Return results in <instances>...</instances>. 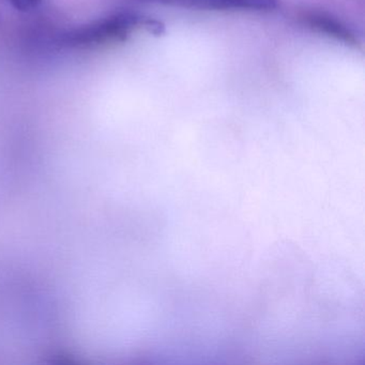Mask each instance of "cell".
I'll list each match as a JSON object with an SVG mask.
<instances>
[{
	"label": "cell",
	"mask_w": 365,
	"mask_h": 365,
	"mask_svg": "<svg viewBox=\"0 0 365 365\" xmlns=\"http://www.w3.org/2000/svg\"><path fill=\"white\" fill-rule=\"evenodd\" d=\"M143 21L135 14L121 12L69 31L63 36V43L71 48H91L110 42H123L136 26L143 25Z\"/></svg>",
	"instance_id": "1"
},
{
	"label": "cell",
	"mask_w": 365,
	"mask_h": 365,
	"mask_svg": "<svg viewBox=\"0 0 365 365\" xmlns=\"http://www.w3.org/2000/svg\"><path fill=\"white\" fill-rule=\"evenodd\" d=\"M302 20L311 29L319 33L326 34L339 41L354 44V46L356 43L354 34L345 25L331 18L328 14H320V12H305L302 16Z\"/></svg>",
	"instance_id": "2"
},
{
	"label": "cell",
	"mask_w": 365,
	"mask_h": 365,
	"mask_svg": "<svg viewBox=\"0 0 365 365\" xmlns=\"http://www.w3.org/2000/svg\"><path fill=\"white\" fill-rule=\"evenodd\" d=\"M195 7L209 10H243V11H272L277 0H191Z\"/></svg>",
	"instance_id": "3"
},
{
	"label": "cell",
	"mask_w": 365,
	"mask_h": 365,
	"mask_svg": "<svg viewBox=\"0 0 365 365\" xmlns=\"http://www.w3.org/2000/svg\"><path fill=\"white\" fill-rule=\"evenodd\" d=\"M9 1L16 9L25 12L36 9L42 3V0H9Z\"/></svg>",
	"instance_id": "4"
},
{
	"label": "cell",
	"mask_w": 365,
	"mask_h": 365,
	"mask_svg": "<svg viewBox=\"0 0 365 365\" xmlns=\"http://www.w3.org/2000/svg\"><path fill=\"white\" fill-rule=\"evenodd\" d=\"M157 1H174V0H157Z\"/></svg>",
	"instance_id": "5"
}]
</instances>
